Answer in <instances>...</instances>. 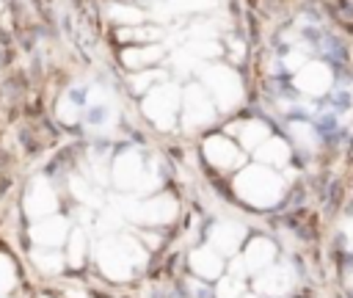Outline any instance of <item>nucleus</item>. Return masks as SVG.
Segmentation results:
<instances>
[{
    "label": "nucleus",
    "instance_id": "1",
    "mask_svg": "<svg viewBox=\"0 0 353 298\" xmlns=\"http://www.w3.org/2000/svg\"><path fill=\"white\" fill-rule=\"evenodd\" d=\"M259 290L279 295V292H284V290H287V279H284L281 273H276V270H273L268 279H262V281H259Z\"/></svg>",
    "mask_w": 353,
    "mask_h": 298
},
{
    "label": "nucleus",
    "instance_id": "2",
    "mask_svg": "<svg viewBox=\"0 0 353 298\" xmlns=\"http://www.w3.org/2000/svg\"><path fill=\"white\" fill-rule=\"evenodd\" d=\"M248 259H251V265H254V268L265 265V262L270 259V243H265V240L254 243V246H251V254H248Z\"/></svg>",
    "mask_w": 353,
    "mask_h": 298
}]
</instances>
